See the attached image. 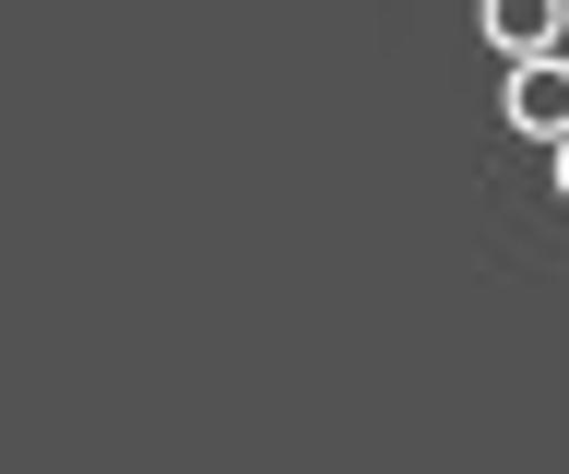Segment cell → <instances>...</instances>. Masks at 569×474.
Segmentation results:
<instances>
[{"mask_svg":"<svg viewBox=\"0 0 569 474\" xmlns=\"http://www.w3.org/2000/svg\"><path fill=\"white\" fill-rule=\"evenodd\" d=\"M498 119H510L522 143L558 154V143H569V48H546V60H510V83H498Z\"/></svg>","mask_w":569,"mask_h":474,"instance_id":"cell-1","label":"cell"},{"mask_svg":"<svg viewBox=\"0 0 569 474\" xmlns=\"http://www.w3.org/2000/svg\"><path fill=\"white\" fill-rule=\"evenodd\" d=\"M475 37L498 48V72L546 60V48H569V0H475Z\"/></svg>","mask_w":569,"mask_h":474,"instance_id":"cell-2","label":"cell"},{"mask_svg":"<svg viewBox=\"0 0 569 474\" xmlns=\"http://www.w3.org/2000/svg\"><path fill=\"white\" fill-rule=\"evenodd\" d=\"M546 167H558V190H569V143H558V154H546Z\"/></svg>","mask_w":569,"mask_h":474,"instance_id":"cell-3","label":"cell"}]
</instances>
